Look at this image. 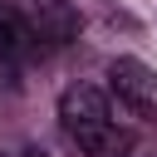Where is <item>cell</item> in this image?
<instances>
[{
  "mask_svg": "<svg viewBox=\"0 0 157 157\" xmlns=\"http://www.w3.org/2000/svg\"><path fill=\"white\" fill-rule=\"evenodd\" d=\"M59 123H64L69 142H74L83 157H128V132L118 128L103 88H93V83L64 88V98H59Z\"/></svg>",
  "mask_w": 157,
  "mask_h": 157,
  "instance_id": "6da1fadb",
  "label": "cell"
},
{
  "mask_svg": "<svg viewBox=\"0 0 157 157\" xmlns=\"http://www.w3.org/2000/svg\"><path fill=\"white\" fill-rule=\"evenodd\" d=\"M108 83H113V93H118L132 113H157V69H152V64L123 54V59L108 64Z\"/></svg>",
  "mask_w": 157,
  "mask_h": 157,
  "instance_id": "7a4b0ae2",
  "label": "cell"
},
{
  "mask_svg": "<svg viewBox=\"0 0 157 157\" xmlns=\"http://www.w3.org/2000/svg\"><path fill=\"white\" fill-rule=\"evenodd\" d=\"M20 15H25V29L44 44H69L78 34L74 0H20Z\"/></svg>",
  "mask_w": 157,
  "mask_h": 157,
  "instance_id": "3957f363",
  "label": "cell"
},
{
  "mask_svg": "<svg viewBox=\"0 0 157 157\" xmlns=\"http://www.w3.org/2000/svg\"><path fill=\"white\" fill-rule=\"evenodd\" d=\"M10 59H15V29L0 20V64H10Z\"/></svg>",
  "mask_w": 157,
  "mask_h": 157,
  "instance_id": "277c9868",
  "label": "cell"
},
{
  "mask_svg": "<svg viewBox=\"0 0 157 157\" xmlns=\"http://www.w3.org/2000/svg\"><path fill=\"white\" fill-rule=\"evenodd\" d=\"M0 157H44L39 147H0Z\"/></svg>",
  "mask_w": 157,
  "mask_h": 157,
  "instance_id": "5b68a950",
  "label": "cell"
}]
</instances>
